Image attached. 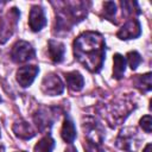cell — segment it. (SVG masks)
Returning a JSON list of instances; mask_svg holds the SVG:
<instances>
[{"label":"cell","instance_id":"obj_24","mask_svg":"<svg viewBox=\"0 0 152 152\" xmlns=\"http://www.w3.org/2000/svg\"><path fill=\"white\" fill-rule=\"evenodd\" d=\"M144 152H151V144H147L146 147L144 148Z\"/></svg>","mask_w":152,"mask_h":152},{"label":"cell","instance_id":"obj_7","mask_svg":"<svg viewBox=\"0 0 152 152\" xmlns=\"http://www.w3.org/2000/svg\"><path fill=\"white\" fill-rule=\"evenodd\" d=\"M116 145L119 148L124 151H127V152L134 151L139 145V139H138L135 129L133 128L122 129L116 139Z\"/></svg>","mask_w":152,"mask_h":152},{"label":"cell","instance_id":"obj_6","mask_svg":"<svg viewBox=\"0 0 152 152\" xmlns=\"http://www.w3.org/2000/svg\"><path fill=\"white\" fill-rule=\"evenodd\" d=\"M42 90L44 94L50 96L61 95L64 91V84L58 75L51 72L44 76L42 81Z\"/></svg>","mask_w":152,"mask_h":152},{"label":"cell","instance_id":"obj_12","mask_svg":"<svg viewBox=\"0 0 152 152\" xmlns=\"http://www.w3.org/2000/svg\"><path fill=\"white\" fill-rule=\"evenodd\" d=\"M48 53L50 56V59L53 63H61L64 59L65 46L61 42L49 40V43H48Z\"/></svg>","mask_w":152,"mask_h":152},{"label":"cell","instance_id":"obj_2","mask_svg":"<svg viewBox=\"0 0 152 152\" xmlns=\"http://www.w3.org/2000/svg\"><path fill=\"white\" fill-rule=\"evenodd\" d=\"M63 5L65 7L58 11V14L56 15V28L58 31H69L71 30L72 25L83 20V18L87 15V4L78 1L63 2Z\"/></svg>","mask_w":152,"mask_h":152},{"label":"cell","instance_id":"obj_9","mask_svg":"<svg viewBox=\"0 0 152 152\" xmlns=\"http://www.w3.org/2000/svg\"><path fill=\"white\" fill-rule=\"evenodd\" d=\"M141 33V27H140V23L138 19H129L116 33L119 39L126 40V39H134L137 37H139Z\"/></svg>","mask_w":152,"mask_h":152},{"label":"cell","instance_id":"obj_15","mask_svg":"<svg viewBox=\"0 0 152 152\" xmlns=\"http://www.w3.org/2000/svg\"><path fill=\"white\" fill-rule=\"evenodd\" d=\"M65 81L69 89L74 91H80L84 86V78L78 71H70L65 74Z\"/></svg>","mask_w":152,"mask_h":152},{"label":"cell","instance_id":"obj_8","mask_svg":"<svg viewBox=\"0 0 152 152\" xmlns=\"http://www.w3.org/2000/svg\"><path fill=\"white\" fill-rule=\"evenodd\" d=\"M33 120L40 132L49 131L55 121V113H52L51 108H40L34 114Z\"/></svg>","mask_w":152,"mask_h":152},{"label":"cell","instance_id":"obj_20","mask_svg":"<svg viewBox=\"0 0 152 152\" xmlns=\"http://www.w3.org/2000/svg\"><path fill=\"white\" fill-rule=\"evenodd\" d=\"M116 13V5L113 1H106L103 2V14L107 19L113 20V17Z\"/></svg>","mask_w":152,"mask_h":152},{"label":"cell","instance_id":"obj_28","mask_svg":"<svg viewBox=\"0 0 152 152\" xmlns=\"http://www.w3.org/2000/svg\"><path fill=\"white\" fill-rule=\"evenodd\" d=\"M0 135H1V133H0Z\"/></svg>","mask_w":152,"mask_h":152},{"label":"cell","instance_id":"obj_4","mask_svg":"<svg viewBox=\"0 0 152 152\" xmlns=\"http://www.w3.org/2000/svg\"><path fill=\"white\" fill-rule=\"evenodd\" d=\"M20 13L17 8H12L6 15L0 17V43H5L13 33Z\"/></svg>","mask_w":152,"mask_h":152},{"label":"cell","instance_id":"obj_5","mask_svg":"<svg viewBox=\"0 0 152 152\" xmlns=\"http://www.w3.org/2000/svg\"><path fill=\"white\" fill-rule=\"evenodd\" d=\"M36 52L34 49L32 48L31 44H28L25 40H19L17 42L11 51V57L14 62L17 63H25L34 57Z\"/></svg>","mask_w":152,"mask_h":152},{"label":"cell","instance_id":"obj_10","mask_svg":"<svg viewBox=\"0 0 152 152\" xmlns=\"http://www.w3.org/2000/svg\"><path fill=\"white\" fill-rule=\"evenodd\" d=\"M28 25L33 32L40 31L46 25V17H45L44 10L40 6L36 5L31 7L30 17H28Z\"/></svg>","mask_w":152,"mask_h":152},{"label":"cell","instance_id":"obj_22","mask_svg":"<svg viewBox=\"0 0 152 152\" xmlns=\"http://www.w3.org/2000/svg\"><path fill=\"white\" fill-rule=\"evenodd\" d=\"M84 148L87 152H103V150L100 145H94V144H86Z\"/></svg>","mask_w":152,"mask_h":152},{"label":"cell","instance_id":"obj_14","mask_svg":"<svg viewBox=\"0 0 152 152\" xmlns=\"http://www.w3.org/2000/svg\"><path fill=\"white\" fill-rule=\"evenodd\" d=\"M61 135L63 138V140L68 144H71L75 138H76V127L74 125V121L70 119V116H65L63 126H62V131H61Z\"/></svg>","mask_w":152,"mask_h":152},{"label":"cell","instance_id":"obj_11","mask_svg":"<svg viewBox=\"0 0 152 152\" xmlns=\"http://www.w3.org/2000/svg\"><path fill=\"white\" fill-rule=\"evenodd\" d=\"M39 72V68L37 65H25L18 69L17 71V81L21 87H28L34 81L36 76Z\"/></svg>","mask_w":152,"mask_h":152},{"label":"cell","instance_id":"obj_26","mask_svg":"<svg viewBox=\"0 0 152 152\" xmlns=\"http://www.w3.org/2000/svg\"><path fill=\"white\" fill-rule=\"evenodd\" d=\"M17 152H26V151H17Z\"/></svg>","mask_w":152,"mask_h":152},{"label":"cell","instance_id":"obj_27","mask_svg":"<svg viewBox=\"0 0 152 152\" xmlns=\"http://www.w3.org/2000/svg\"><path fill=\"white\" fill-rule=\"evenodd\" d=\"M0 102H1V97H0Z\"/></svg>","mask_w":152,"mask_h":152},{"label":"cell","instance_id":"obj_17","mask_svg":"<svg viewBox=\"0 0 152 152\" xmlns=\"http://www.w3.org/2000/svg\"><path fill=\"white\" fill-rule=\"evenodd\" d=\"M134 84L141 91H150L151 88H152L151 72H147V74H144V75H138L134 78Z\"/></svg>","mask_w":152,"mask_h":152},{"label":"cell","instance_id":"obj_16","mask_svg":"<svg viewBox=\"0 0 152 152\" xmlns=\"http://www.w3.org/2000/svg\"><path fill=\"white\" fill-rule=\"evenodd\" d=\"M113 77L116 80L122 78L125 70H126V59L124 56H121L120 53H115L113 56Z\"/></svg>","mask_w":152,"mask_h":152},{"label":"cell","instance_id":"obj_21","mask_svg":"<svg viewBox=\"0 0 152 152\" xmlns=\"http://www.w3.org/2000/svg\"><path fill=\"white\" fill-rule=\"evenodd\" d=\"M140 126L146 133H151V126H152V119L150 115H145L140 119Z\"/></svg>","mask_w":152,"mask_h":152},{"label":"cell","instance_id":"obj_18","mask_svg":"<svg viewBox=\"0 0 152 152\" xmlns=\"http://www.w3.org/2000/svg\"><path fill=\"white\" fill-rule=\"evenodd\" d=\"M53 147H55V140L50 135H46L36 144L34 152H52Z\"/></svg>","mask_w":152,"mask_h":152},{"label":"cell","instance_id":"obj_3","mask_svg":"<svg viewBox=\"0 0 152 152\" xmlns=\"http://www.w3.org/2000/svg\"><path fill=\"white\" fill-rule=\"evenodd\" d=\"M83 131H84V137L87 139V144H94L100 146L102 145L104 132L101 125L96 120L88 118L83 124Z\"/></svg>","mask_w":152,"mask_h":152},{"label":"cell","instance_id":"obj_23","mask_svg":"<svg viewBox=\"0 0 152 152\" xmlns=\"http://www.w3.org/2000/svg\"><path fill=\"white\" fill-rule=\"evenodd\" d=\"M64 152H77V150H76L74 146H70V147H68V148H66Z\"/></svg>","mask_w":152,"mask_h":152},{"label":"cell","instance_id":"obj_19","mask_svg":"<svg viewBox=\"0 0 152 152\" xmlns=\"http://www.w3.org/2000/svg\"><path fill=\"white\" fill-rule=\"evenodd\" d=\"M126 57H127V62H128V64H129V68H131L132 70H135V69L138 68V65L140 64V62H141L140 55H139L137 51H129Z\"/></svg>","mask_w":152,"mask_h":152},{"label":"cell","instance_id":"obj_13","mask_svg":"<svg viewBox=\"0 0 152 152\" xmlns=\"http://www.w3.org/2000/svg\"><path fill=\"white\" fill-rule=\"evenodd\" d=\"M13 132L15 134V137L20 138V139H24V140H27V139H31L36 135L33 128L31 127V125H28V122L26 121H18L13 125Z\"/></svg>","mask_w":152,"mask_h":152},{"label":"cell","instance_id":"obj_1","mask_svg":"<svg viewBox=\"0 0 152 152\" xmlns=\"http://www.w3.org/2000/svg\"><path fill=\"white\" fill-rule=\"evenodd\" d=\"M75 58L89 71L99 72L103 65L106 43L103 37L93 31L80 34L74 42Z\"/></svg>","mask_w":152,"mask_h":152},{"label":"cell","instance_id":"obj_25","mask_svg":"<svg viewBox=\"0 0 152 152\" xmlns=\"http://www.w3.org/2000/svg\"><path fill=\"white\" fill-rule=\"evenodd\" d=\"M4 151H5V150H4V146L0 145V152H4Z\"/></svg>","mask_w":152,"mask_h":152}]
</instances>
